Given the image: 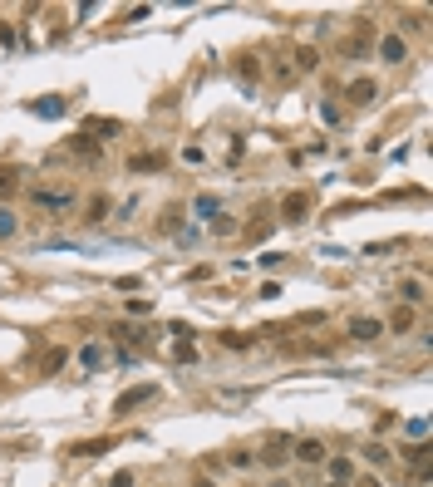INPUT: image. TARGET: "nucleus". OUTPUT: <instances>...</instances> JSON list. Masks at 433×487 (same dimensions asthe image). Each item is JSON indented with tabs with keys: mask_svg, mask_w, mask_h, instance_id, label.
<instances>
[{
	"mask_svg": "<svg viewBox=\"0 0 433 487\" xmlns=\"http://www.w3.org/2000/svg\"><path fill=\"white\" fill-rule=\"evenodd\" d=\"M330 463V477H335V487L345 482V477H355V458H325Z\"/></svg>",
	"mask_w": 433,
	"mask_h": 487,
	"instance_id": "obj_12",
	"label": "nucleus"
},
{
	"mask_svg": "<svg viewBox=\"0 0 433 487\" xmlns=\"http://www.w3.org/2000/svg\"><path fill=\"white\" fill-rule=\"evenodd\" d=\"M404 458H409L414 468H428V448H423V443H414V448H404Z\"/></svg>",
	"mask_w": 433,
	"mask_h": 487,
	"instance_id": "obj_23",
	"label": "nucleus"
},
{
	"mask_svg": "<svg viewBox=\"0 0 433 487\" xmlns=\"http://www.w3.org/2000/svg\"><path fill=\"white\" fill-rule=\"evenodd\" d=\"M291 458H300V463L320 468V463L330 458V453H325V443H320V438H300V443H291Z\"/></svg>",
	"mask_w": 433,
	"mask_h": 487,
	"instance_id": "obj_3",
	"label": "nucleus"
},
{
	"mask_svg": "<svg viewBox=\"0 0 433 487\" xmlns=\"http://www.w3.org/2000/svg\"><path fill=\"white\" fill-rule=\"evenodd\" d=\"M108 443H114V438H94V443H74L69 453H79V458H99V453H103Z\"/></svg>",
	"mask_w": 433,
	"mask_h": 487,
	"instance_id": "obj_16",
	"label": "nucleus"
},
{
	"mask_svg": "<svg viewBox=\"0 0 433 487\" xmlns=\"http://www.w3.org/2000/svg\"><path fill=\"white\" fill-rule=\"evenodd\" d=\"M345 99H350L355 108L374 103V79H350V84H345Z\"/></svg>",
	"mask_w": 433,
	"mask_h": 487,
	"instance_id": "obj_6",
	"label": "nucleus"
},
{
	"mask_svg": "<svg viewBox=\"0 0 433 487\" xmlns=\"http://www.w3.org/2000/svg\"><path fill=\"white\" fill-rule=\"evenodd\" d=\"M364 463H369V468H384V463H389V448H384V443H364Z\"/></svg>",
	"mask_w": 433,
	"mask_h": 487,
	"instance_id": "obj_14",
	"label": "nucleus"
},
{
	"mask_svg": "<svg viewBox=\"0 0 433 487\" xmlns=\"http://www.w3.org/2000/svg\"><path fill=\"white\" fill-rule=\"evenodd\" d=\"M286 458H291V438H286V433H281V438H271V443H266V448H261V453H256L251 463H266V468H281Z\"/></svg>",
	"mask_w": 433,
	"mask_h": 487,
	"instance_id": "obj_1",
	"label": "nucleus"
},
{
	"mask_svg": "<svg viewBox=\"0 0 433 487\" xmlns=\"http://www.w3.org/2000/svg\"><path fill=\"white\" fill-rule=\"evenodd\" d=\"M114 335H119V340H128V345H148V330H138V325H119Z\"/></svg>",
	"mask_w": 433,
	"mask_h": 487,
	"instance_id": "obj_18",
	"label": "nucleus"
},
{
	"mask_svg": "<svg viewBox=\"0 0 433 487\" xmlns=\"http://www.w3.org/2000/svg\"><path fill=\"white\" fill-rule=\"evenodd\" d=\"M103 212H108V197H94L89 202V222H103Z\"/></svg>",
	"mask_w": 433,
	"mask_h": 487,
	"instance_id": "obj_25",
	"label": "nucleus"
},
{
	"mask_svg": "<svg viewBox=\"0 0 433 487\" xmlns=\"http://www.w3.org/2000/svg\"><path fill=\"white\" fill-rule=\"evenodd\" d=\"M281 212H286V222H305V212H310V197H305V192H291Z\"/></svg>",
	"mask_w": 433,
	"mask_h": 487,
	"instance_id": "obj_9",
	"label": "nucleus"
},
{
	"mask_svg": "<svg viewBox=\"0 0 433 487\" xmlns=\"http://www.w3.org/2000/svg\"><path fill=\"white\" fill-rule=\"evenodd\" d=\"M222 345H227V350H246L251 340H246V335H222Z\"/></svg>",
	"mask_w": 433,
	"mask_h": 487,
	"instance_id": "obj_26",
	"label": "nucleus"
},
{
	"mask_svg": "<svg viewBox=\"0 0 433 487\" xmlns=\"http://www.w3.org/2000/svg\"><path fill=\"white\" fill-rule=\"evenodd\" d=\"M266 487H291V482H286V477H281V482H266Z\"/></svg>",
	"mask_w": 433,
	"mask_h": 487,
	"instance_id": "obj_29",
	"label": "nucleus"
},
{
	"mask_svg": "<svg viewBox=\"0 0 433 487\" xmlns=\"http://www.w3.org/2000/svg\"><path fill=\"white\" fill-rule=\"evenodd\" d=\"M320 60H315V49H296V74H310Z\"/></svg>",
	"mask_w": 433,
	"mask_h": 487,
	"instance_id": "obj_20",
	"label": "nucleus"
},
{
	"mask_svg": "<svg viewBox=\"0 0 433 487\" xmlns=\"http://www.w3.org/2000/svg\"><path fill=\"white\" fill-rule=\"evenodd\" d=\"M192 212H197V216H216V212H222V202H216V197H197Z\"/></svg>",
	"mask_w": 433,
	"mask_h": 487,
	"instance_id": "obj_21",
	"label": "nucleus"
},
{
	"mask_svg": "<svg viewBox=\"0 0 433 487\" xmlns=\"http://www.w3.org/2000/svg\"><path fill=\"white\" fill-rule=\"evenodd\" d=\"M15 227H20V222H15V212H10V207H0V237H15Z\"/></svg>",
	"mask_w": 433,
	"mask_h": 487,
	"instance_id": "obj_22",
	"label": "nucleus"
},
{
	"mask_svg": "<svg viewBox=\"0 0 433 487\" xmlns=\"http://www.w3.org/2000/svg\"><path fill=\"white\" fill-rule=\"evenodd\" d=\"M379 330H384V325H379L374 315H359V320H350V335H355V340H379Z\"/></svg>",
	"mask_w": 433,
	"mask_h": 487,
	"instance_id": "obj_7",
	"label": "nucleus"
},
{
	"mask_svg": "<svg viewBox=\"0 0 433 487\" xmlns=\"http://www.w3.org/2000/svg\"><path fill=\"white\" fill-rule=\"evenodd\" d=\"M128 168H133V173H158V168H162V157H158V153H138Z\"/></svg>",
	"mask_w": 433,
	"mask_h": 487,
	"instance_id": "obj_13",
	"label": "nucleus"
},
{
	"mask_svg": "<svg viewBox=\"0 0 433 487\" xmlns=\"http://www.w3.org/2000/svg\"><path fill=\"white\" fill-rule=\"evenodd\" d=\"M79 133H103V138H114V133H119V123H114V119H89Z\"/></svg>",
	"mask_w": 433,
	"mask_h": 487,
	"instance_id": "obj_15",
	"label": "nucleus"
},
{
	"mask_svg": "<svg viewBox=\"0 0 433 487\" xmlns=\"http://www.w3.org/2000/svg\"><path fill=\"white\" fill-rule=\"evenodd\" d=\"M103 359H108V354H103V345H84V350H79V369H84V374H99V369H103Z\"/></svg>",
	"mask_w": 433,
	"mask_h": 487,
	"instance_id": "obj_8",
	"label": "nucleus"
},
{
	"mask_svg": "<svg viewBox=\"0 0 433 487\" xmlns=\"http://www.w3.org/2000/svg\"><path fill=\"white\" fill-rule=\"evenodd\" d=\"M108 487H133V477H128V472H119V477L108 482Z\"/></svg>",
	"mask_w": 433,
	"mask_h": 487,
	"instance_id": "obj_27",
	"label": "nucleus"
},
{
	"mask_svg": "<svg viewBox=\"0 0 433 487\" xmlns=\"http://www.w3.org/2000/svg\"><path fill=\"white\" fill-rule=\"evenodd\" d=\"M379 60H384V65H404L409 60V44L399 35H379Z\"/></svg>",
	"mask_w": 433,
	"mask_h": 487,
	"instance_id": "obj_4",
	"label": "nucleus"
},
{
	"mask_svg": "<svg viewBox=\"0 0 433 487\" xmlns=\"http://www.w3.org/2000/svg\"><path fill=\"white\" fill-rule=\"evenodd\" d=\"M399 296H404V305H423V296H428V291H423V281H418V276H409V281L399 286Z\"/></svg>",
	"mask_w": 433,
	"mask_h": 487,
	"instance_id": "obj_11",
	"label": "nucleus"
},
{
	"mask_svg": "<svg viewBox=\"0 0 433 487\" xmlns=\"http://www.w3.org/2000/svg\"><path fill=\"white\" fill-rule=\"evenodd\" d=\"M35 114H44V119H60V114H65V99H40V103H35Z\"/></svg>",
	"mask_w": 433,
	"mask_h": 487,
	"instance_id": "obj_19",
	"label": "nucleus"
},
{
	"mask_svg": "<svg viewBox=\"0 0 433 487\" xmlns=\"http://www.w3.org/2000/svg\"><path fill=\"white\" fill-rule=\"evenodd\" d=\"M69 148H74L79 157H89V162H99V143H94L89 133H74V138H69Z\"/></svg>",
	"mask_w": 433,
	"mask_h": 487,
	"instance_id": "obj_10",
	"label": "nucleus"
},
{
	"mask_svg": "<svg viewBox=\"0 0 433 487\" xmlns=\"http://www.w3.org/2000/svg\"><path fill=\"white\" fill-rule=\"evenodd\" d=\"M153 394H158V384H138V389L119 394V404H114V409H119V413H133V409H138V404H148Z\"/></svg>",
	"mask_w": 433,
	"mask_h": 487,
	"instance_id": "obj_5",
	"label": "nucleus"
},
{
	"mask_svg": "<svg viewBox=\"0 0 433 487\" xmlns=\"http://www.w3.org/2000/svg\"><path fill=\"white\" fill-rule=\"evenodd\" d=\"M409 325H414V310H409V305H399V310H394V320H389V330H394V335H404Z\"/></svg>",
	"mask_w": 433,
	"mask_h": 487,
	"instance_id": "obj_17",
	"label": "nucleus"
},
{
	"mask_svg": "<svg viewBox=\"0 0 433 487\" xmlns=\"http://www.w3.org/2000/svg\"><path fill=\"white\" fill-rule=\"evenodd\" d=\"M355 487H379V482H374V477H359V482H355Z\"/></svg>",
	"mask_w": 433,
	"mask_h": 487,
	"instance_id": "obj_28",
	"label": "nucleus"
},
{
	"mask_svg": "<svg viewBox=\"0 0 433 487\" xmlns=\"http://www.w3.org/2000/svg\"><path fill=\"white\" fill-rule=\"evenodd\" d=\"M35 202L49 212H65V207H74V192L69 187H35Z\"/></svg>",
	"mask_w": 433,
	"mask_h": 487,
	"instance_id": "obj_2",
	"label": "nucleus"
},
{
	"mask_svg": "<svg viewBox=\"0 0 433 487\" xmlns=\"http://www.w3.org/2000/svg\"><path fill=\"white\" fill-rule=\"evenodd\" d=\"M15 187H20V178H15V173H6V168H0V197H10Z\"/></svg>",
	"mask_w": 433,
	"mask_h": 487,
	"instance_id": "obj_24",
	"label": "nucleus"
},
{
	"mask_svg": "<svg viewBox=\"0 0 433 487\" xmlns=\"http://www.w3.org/2000/svg\"><path fill=\"white\" fill-rule=\"evenodd\" d=\"M197 487H212V482H197Z\"/></svg>",
	"mask_w": 433,
	"mask_h": 487,
	"instance_id": "obj_30",
	"label": "nucleus"
}]
</instances>
